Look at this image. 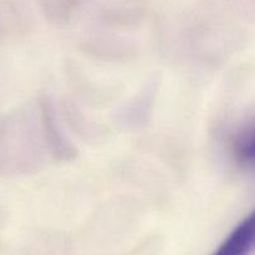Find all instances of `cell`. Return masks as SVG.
I'll return each instance as SVG.
<instances>
[{"mask_svg": "<svg viewBox=\"0 0 255 255\" xmlns=\"http://www.w3.org/2000/svg\"><path fill=\"white\" fill-rule=\"evenodd\" d=\"M233 154L239 164L255 169V126L236 137Z\"/></svg>", "mask_w": 255, "mask_h": 255, "instance_id": "cell-2", "label": "cell"}, {"mask_svg": "<svg viewBox=\"0 0 255 255\" xmlns=\"http://www.w3.org/2000/svg\"><path fill=\"white\" fill-rule=\"evenodd\" d=\"M255 249V209L247 216L212 255H249Z\"/></svg>", "mask_w": 255, "mask_h": 255, "instance_id": "cell-1", "label": "cell"}]
</instances>
